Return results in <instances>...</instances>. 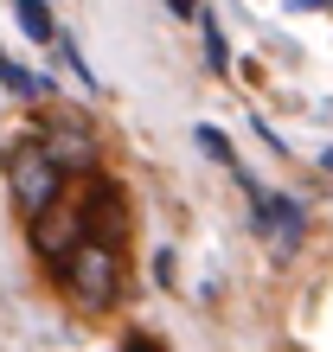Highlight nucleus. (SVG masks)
<instances>
[{
	"label": "nucleus",
	"mask_w": 333,
	"mask_h": 352,
	"mask_svg": "<svg viewBox=\"0 0 333 352\" xmlns=\"http://www.w3.org/2000/svg\"><path fill=\"white\" fill-rule=\"evenodd\" d=\"M166 7H173V19H199V7H205V0H166Z\"/></svg>",
	"instance_id": "1a4fd4ad"
},
{
	"label": "nucleus",
	"mask_w": 333,
	"mask_h": 352,
	"mask_svg": "<svg viewBox=\"0 0 333 352\" xmlns=\"http://www.w3.org/2000/svg\"><path fill=\"white\" fill-rule=\"evenodd\" d=\"M13 19H19V32L32 38V45H52L58 26H52V7L45 0H13Z\"/></svg>",
	"instance_id": "39448f33"
},
{
	"label": "nucleus",
	"mask_w": 333,
	"mask_h": 352,
	"mask_svg": "<svg viewBox=\"0 0 333 352\" xmlns=\"http://www.w3.org/2000/svg\"><path fill=\"white\" fill-rule=\"evenodd\" d=\"M193 141H199V148H205V154H212V160H224V167H231V173H237V154H231V141H224V135L212 129V122H199V129H193Z\"/></svg>",
	"instance_id": "0eeeda50"
},
{
	"label": "nucleus",
	"mask_w": 333,
	"mask_h": 352,
	"mask_svg": "<svg viewBox=\"0 0 333 352\" xmlns=\"http://www.w3.org/2000/svg\"><path fill=\"white\" fill-rule=\"evenodd\" d=\"M58 58H65V65H71V71L83 77V84H96V71H90V65H83V52L71 45V38H58Z\"/></svg>",
	"instance_id": "6e6552de"
},
{
	"label": "nucleus",
	"mask_w": 333,
	"mask_h": 352,
	"mask_svg": "<svg viewBox=\"0 0 333 352\" xmlns=\"http://www.w3.org/2000/svg\"><path fill=\"white\" fill-rule=\"evenodd\" d=\"M199 26H205V65H212V71H224V65H231V45H224L218 13H205V7H199Z\"/></svg>",
	"instance_id": "423d86ee"
},
{
	"label": "nucleus",
	"mask_w": 333,
	"mask_h": 352,
	"mask_svg": "<svg viewBox=\"0 0 333 352\" xmlns=\"http://www.w3.org/2000/svg\"><path fill=\"white\" fill-rule=\"evenodd\" d=\"M65 179H71V173L58 167L45 148H39V135H32V141H13V148H7V186H13V205H19L26 218L39 212V205H52Z\"/></svg>",
	"instance_id": "f03ea898"
},
{
	"label": "nucleus",
	"mask_w": 333,
	"mask_h": 352,
	"mask_svg": "<svg viewBox=\"0 0 333 352\" xmlns=\"http://www.w3.org/2000/svg\"><path fill=\"white\" fill-rule=\"evenodd\" d=\"M58 282L83 307H116V295H122V231H90L58 263Z\"/></svg>",
	"instance_id": "f257e3e1"
},
{
	"label": "nucleus",
	"mask_w": 333,
	"mask_h": 352,
	"mask_svg": "<svg viewBox=\"0 0 333 352\" xmlns=\"http://www.w3.org/2000/svg\"><path fill=\"white\" fill-rule=\"evenodd\" d=\"M250 199H257V231L276 243V250H301V237H308L301 199H269V192H250Z\"/></svg>",
	"instance_id": "20e7f679"
},
{
	"label": "nucleus",
	"mask_w": 333,
	"mask_h": 352,
	"mask_svg": "<svg viewBox=\"0 0 333 352\" xmlns=\"http://www.w3.org/2000/svg\"><path fill=\"white\" fill-rule=\"evenodd\" d=\"M39 148H45L71 179L103 167V148H96V135H90V122H83V116H45V129H39Z\"/></svg>",
	"instance_id": "7ed1b4c3"
}]
</instances>
